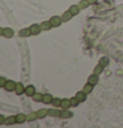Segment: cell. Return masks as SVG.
Returning <instances> with one entry per match:
<instances>
[{
  "label": "cell",
  "instance_id": "1",
  "mask_svg": "<svg viewBox=\"0 0 123 128\" xmlns=\"http://www.w3.org/2000/svg\"><path fill=\"white\" fill-rule=\"evenodd\" d=\"M15 88H16V83L11 79H7L6 84H4V90L8 91V92H11V91H15Z\"/></svg>",
  "mask_w": 123,
  "mask_h": 128
},
{
  "label": "cell",
  "instance_id": "2",
  "mask_svg": "<svg viewBox=\"0 0 123 128\" xmlns=\"http://www.w3.org/2000/svg\"><path fill=\"white\" fill-rule=\"evenodd\" d=\"M32 36V32H31V26L29 28H23V29L19 30V37L21 38H27V37Z\"/></svg>",
  "mask_w": 123,
  "mask_h": 128
},
{
  "label": "cell",
  "instance_id": "3",
  "mask_svg": "<svg viewBox=\"0 0 123 128\" xmlns=\"http://www.w3.org/2000/svg\"><path fill=\"white\" fill-rule=\"evenodd\" d=\"M49 21H50V24H52V26H53V28H57V26L61 25L62 18H61L60 16H52V18H50Z\"/></svg>",
  "mask_w": 123,
  "mask_h": 128
},
{
  "label": "cell",
  "instance_id": "4",
  "mask_svg": "<svg viewBox=\"0 0 123 128\" xmlns=\"http://www.w3.org/2000/svg\"><path fill=\"white\" fill-rule=\"evenodd\" d=\"M87 82L95 86V84L99 82V75H98V74H95V73H93L91 75H89V78H87Z\"/></svg>",
  "mask_w": 123,
  "mask_h": 128
},
{
  "label": "cell",
  "instance_id": "5",
  "mask_svg": "<svg viewBox=\"0 0 123 128\" xmlns=\"http://www.w3.org/2000/svg\"><path fill=\"white\" fill-rule=\"evenodd\" d=\"M15 92L17 94V95H21V94H24V92H25V87H24V84H23L21 82H16Z\"/></svg>",
  "mask_w": 123,
  "mask_h": 128
},
{
  "label": "cell",
  "instance_id": "6",
  "mask_svg": "<svg viewBox=\"0 0 123 128\" xmlns=\"http://www.w3.org/2000/svg\"><path fill=\"white\" fill-rule=\"evenodd\" d=\"M35 92H36V88H35V86L33 84H29V86H27L25 87V95L27 96H33L35 95Z\"/></svg>",
  "mask_w": 123,
  "mask_h": 128
},
{
  "label": "cell",
  "instance_id": "7",
  "mask_svg": "<svg viewBox=\"0 0 123 128\" xmlns=\"http://www.w3.org/2000/svg\"><path fill=\"white\" fill-rule=\"evenodd\" d=\"M41 30H42V29H41V24H33V25H31V32H32L33 36L39 34Z\"/></svg>",
  "mask_w": 123,
  "mask_h": 128
},
{
  "label": "cell",
  "instance_id": "8",
  "mask_svg": "<svg viewBox=\"0 0 123 128\" xmlns=\"http://www.w3.org/2000/svg\"><path fill=\"white\" fill-rule=\"evenodd\" d=\"M69 107H72L70 99H68V98L62 99V102H61V108H62V110H66V108H69Z\"/></svg>",
  "mask_w": 123,
  "mask_h": 128
},
{
  "label": "cell",
  "instance_id": "9",
  "mask_svg": "<svg viewBox=\"0 0 123 128\" xmlns=\"http://www.w3.org/2000/svg\"><path fill=\"white\" fill-rule=\"evenodd\" d=\"M15 123H17L16 115H11V116L6 118V126H12V124H15Z\"/></svg>",
  "mask_w": 123,
  "mask_h": 128
},
{
  "label": "cell",
  "instance_id": "10",
  "mask_svg": "<svg viewBox=\"0 0 123 128\" xmlns=\"http://www.w3.org/2000/svg\"><path fill=\"white\" fill-rule=\"evenodd\" d=\"M13 30L11 29V28H4V32H3V36L6 37V38H11V37H13Z\"/></svg>",
  "mask_w": 123,
  "mask_h": 128
},
{
  "label": "cell",
  "instance_id": "11",
  "mask_svg": "<svg viewBox=\"0 0 123 128\" xmlns=\"http://www.w3.org/2000/svg\"><path fill=\"white\" fill-rule=\"evenodd\" d=\"M46 115H49L48 110H45V108H41V110L37 111V118L39 119H44V118H46Z\"/></svg>",
  "mask_w": 123,
  "mask_h": 128
},
{
  "label": "cell",
  "instance_id": "12",
  "mask_svg": "<svg viewBox=\"0 0 123 128\" xmlns=\"http://www.w3.org/2000/svg\"><path fill=\"white\" fill-rule=\"evenodd\" d=\"M86 95H87V94L83 90H82V91H78L77 94H75V96H77V99L79 102H85V100H86Z\"/></svg>",
  "mask_w": 123,
  "mask_h": 128
},
{
  "label": "cell",
  "instance_id": "13",
  "mask_svg": "<svg viewBox=\"0 0 123 128\" xmlns=\"http://www.w3.org/2000/svg\"><path fill=\"white\" fill-rule=\"evenodd\" d=\"M16 120H17L19 124H23V123L27 122V115H25V114H17V115H16Z\"/></svg>",
  "mask_w": 123,
  "mask_h": 128
},
{
  "label": "cell",
  "instance_id": "14",
  "mask_svg": "<svg viewBox=\"0 0 123 128\" xmlns=\"http://www.w3.org/2000/svg\"><path fill=\"white\" fill-rule=\"evenodd\" d=\"M42 102H44L45 104H52V102H53V96H52L50 94H44Z\"/></svg>",
  "mask_w": 123,
  "mask_h": 128
},
{
  "label": "cell",
  "instance_id": "15",
  "mask_svg": "<svg viewBox=\"0 0 123 128\" xmlns=\"http://www.w3.org/2000/svg\"><path fill=\"white\" fill-rule=\"evenodd\" d=\"M72 116H73V114L70 111H68V108H66V110L61 111V116L60 118H62V119H69V118H72Z\"/></svg>",
  "mask_w": 123,
  "mask_h": 128
},
{
  "label": "cell",
  "instance_id": "16",
  "mask_svg": "<svg viewBox=\"0 0 123 128\" xmlns=\"http://www.w3.org/2000/svg\"><path fill=\"white\" fill-rule=\"evenodd\" d=\"M69 11H70V13H72L73 16H77L78 13H79V11H81V8H79L78 6H72L69 8Z\"/></svg>",
  "mask_w": 123,
  "mask_h": 128
},
{
  "label": "cell",
  "instance_id": "17",
  "mask_svg": "<svg viewBox=\"0 0 123 128\" xmlns=\"http://www.w3.org/2000/svg\"><path fill=\"white\" fill-rule=\"evenodd\" d=\"M52 24H50V21H42L41 22V29L42 30H49V29H52Z\"/></svg>",
  "mask_w": 123,
  "mask_h": 128
},
{
  "label": "cell",
  "instance_id": "18",
  "mask_svg": "<svg viewBox=\"0 0 123 128\" xmlns=\"http://www.w3.org/2000/svg\"><path fill=\"white\" fill-rule=\"evenodd\" d=\"M48 112H49V115L53 116V118H60L61 116V111L56 110V108H53V110H48Z\"/></svg>",
  "mask_w": 123,
  "mask_h": 128
},
{
  "label": "cell",
  "instance_id": "19",
  "mask_svg": "<svg viewBox=\"0 0 123 128\" xmlns=\"http://www.w3.org/2000/svg\"><path fill=\"white\" fill-rule=\"evenodd\" d=\"M72 17H73V15L70 13V11H66V12H64V15L61 16V18H62V21H69Z\"/></svg>",
  "mask_w": 123,
  "mask_h": 128
},
{
  "label": "cell",
  "instance_id": "20",
  "mask_svg": "<svg viewBox=\"0 0 123 128\" xmlns=\"http://www.w3.org/2000/svg\"><path fill=\"white\" fill-rule=\"evenodd\" d=\"M93 87H94V84H91V83L87 82V83L83 86V91L86 92V94H90V92L93 91Z\"/></svg>",
  "mask_w": 123,
  "mask_h": 128
},
{
  "label": "cell",
  "instance_id": "21",
  "mask_svg": "<svg viewBox=\"0 0 123 128\" xmlns=\"http://www.w3.org/2000/svg\"><path fill=\"white\" fill-rule=\"evenodd\" d=\"M35 102H42V98H44V94L41 92H35V95L32 96Z\"/></svg>",
  "mask_w": 123,
  "mask_h": 128
},
{
  "label": "cell",
  "instance_id": "22",
  "mask_svg": "<svg viewBox=\"0 0 123 128\" xmlns=\"http://www.w3.org/2000/svg\"><path fill=\"white\" fill-rule=\"evenodd\" d=\"M36 119H39L37 118V112H32V114H28L27 115V122H33Z\"/></svg>",
  "mask_w": 123,
  "mask_h": 128
},
{
  "label": "cell",
  "instance_id": "23",
  "mask_svg": "<svg viewBox=\"0 0 123 128\" xmlns=\"http://www.w3.org/2000/svg\"><path fill=\"white\" fill-rule=\"evenodd\" d=\"M89 6H90V3H89L87 0H81V2L78 3V7L81 8V9H85V8H87Z\"/></svg>",
  "mask_w": 123,
  "mask_h": 128
},
{
  "label": "cell",
  "instance_id": "24",
  "mask_svg": "<svg viewBox=\"0 0 123 128\" xmlns=\"http://www.w3.org/2000/svg\"><path fill=\"white\" fill-rule=\"evenodd\" d=\"M61 102H62V99H61V98H53L52 104H53L54 107H61Z\"/></svg>",
  "mask_w": 123,
  "mask_h": 128
},
{
  "label": "cell",
  "instance_id": "25",
  "mask_svg": "<svg viewBox=\"0 0 123 128\" xmlns=\"http://www.w3.org/2000/svg\"><path fill=\"white\" fill-rule=\"evenodd\" d=\"M102 72H103V66H102L101 64H98V65L95 66V69H94V72H93V73H95V74H98V75H99Z\"/></svg>",
  "mask_w": 123,
  "mask_h": 128
},
{
  "label": "cell",
  "instance_id": "26",
  "mask_svg": "<svg viewBox=\"0 0 123 128\" xmlns=\"http://www.w3.org/2000/svg\"><path fill=\"white\" fill-rule=\"evenodd\" d=\"M99 64H101L103 68H105V66L108 65V58H107V57H102V58L99 60Z\"/></svg>",
  "mask_w": 123,
  "mask_h": 128
},
{
  "label": "cell",
  "instance_id": "27",
  "mask_svg": "<svg viewBox=\"0 0 123 128\" xmlns=\"http://www.w3.org/2000/svg\"><path fill=\"white\" fill-rule=\"evenodd\" d=\"M70 102H72V107H77L78 104L81 103V102H79L78 99H77V96H74V98H70Z\"/></svg>",
  "mask_w": 123,
  "mask_h": 128
},
{
  "label": "cell",
  "instance_id": "28",
  "mask_svg": "<svg viewBox=\"0 0 123 128\" xmlns=\"http://www.w3.org/2000/svg\"><path fill=\"white\" fill-rule=\"evenodd\" d=\"M6 82H7V79H6V78H4V77H0V87H4Z\"/></svg>",
  "mask_w": 123,
  "mask_h": 128
},
{
  "label": "cell",
  "instance_id": "29",
  "mask_svg": "<svg viewBox=\"0 0 123 128\" xmlns=\"http://www.w3.org/2000/svg\"><path fill=\"white\" fill-rule=\"evenodd\" d=\"M2 124H6V118H4V115L0 114V126Z\"/></svg>",
  "mask_w": 123,
  "mask_h": 128
},
{
  "label": "cell",
  "instance_id": "30",
  "mask_svg": "<svg viewBox=\"0 0 123 128\" xmlns=\"http://www.w3.org/2000/svg\"><path fill=\"white\" fill-rule=\"evenodd\" d=\"M87 2L90 3V6H91V4H95L97 3V0H87Z\"/></svg>",
  "mask_w": 123,
  "mask_h": 128
},
{
  "label": "cell",
  "instance_id": "31",
  "mask_svg": "<svg viewBox=\"0 0 123 128\" xmlns=\"http://www.w3.org/2000/svg\"><path fill=\"white\" fill-rule=\"evenodd\" d=\"M3 32H4V29H3L2 26H0V36H3Z\"/></svg>",
  "mask_w": 123,
  "mask_h": 128
}]
</instances>
